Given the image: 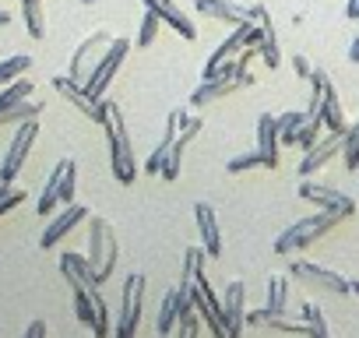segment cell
<instances>
[{
	"instance_id": "cell-21",
	"label": "cell",
	"mask_w": 359,
	"mask_h": 338,
	"mask_svg": "<svg viewBox=\"0 0 359 338\" xmlns=\"http://www.w3.org/2000/svg\"><path fill=\"white\" fill-rule=\"evenodd\" d=\"M320 120H324V127H327V130H334V134H345V130H348V120H345V113H341V99H338V92H334V85H331V81L324 85Z\"/></svg>"
},
{
	"instance_id": "cell-12",
	"label": "cell",
	"mask_w": 359,
	"mask_h": 338,
	"mask_svg": "<svg viewBox=\"0 0 359 338\" xmlns=\"http://www.w3.org/2000/svg\"><path fill=\"white\" fill-rule=\"evenodd\" d=\"M194 222H198V236L208 257H222V226H219V212L208 201L194 205Z\"/></svg>"
},
{
	"instance_id": "cell-13",
	"label": "cell",
	"mask_w": 359,
	"mask_h": 338,
	"mask_svg": "<svg viewBox=\"0 0 359 338\" xmlns=\"http://www.w3.org/2000/svg\"><path fill=\"white\" fill-rule=\"evenodd\" d=\"M109 43H113V36H109V32H92V36L74 50V57H71V71H67V74H71L74 81H85V78H88V71L95 67L99 53H102Z\"/></svg>"
},
{
	"instance_id": "cell-43",
	"label": "cell",
	"mask_w": 359,
	"mask_h": 338,
	"mask_svg": "<svg viewBox=\"0 0 359 338\" xmlns=\"http://www.w3.org/2000/svg\"><path fill=\"white\" fill-rule=\"evenodd\" d=\"M348 292H352V296L359 299V278H348Z\"/></svg>"
},
{
	"instance_id": "cell-37",
	"label": "cell",
	"mask_w": 359,
	"mask_h": 338,
	"mask_svg": "<svg viewBox=\"0 0 359 338\" xmlns=\"http://www.w3.org/2000/svg\"><path fill=\"white\" fill-rule=\"evenodd\" d=\"M46 334H50L46 320H43V317H36V320H29V327H25V334H22V338H46Z\"/></svg>"
},
{
	"instance_id": "cell-35",
	"label": "cell",
	"mask_w": 359,
	"mask_h": 338,
	"mask_svg": "<svg viewBox=\"0 0 359 338\" xmlns=\"http://www.w3.org/2000/svg\"><path fill=\"white\" fill-rule=\"evenodd\" d=\"M320 127L324 123H317V120H303V127L296 130V144L306 151V148H313L317 144V137H320Z\"/></svg>"
},
{
	"instance_id": "cell-30",
	"label": "cell",
	"mask_w": 359,
	"mask_h": 338,
	"mask_svg": "<svg viewBox=\"0 0 359 338\" xmlns=\"http://www.w3.org/2000/svg\"><path fill=\"white\" fill-rule=\"evenodd\" d=\"M29 71H32V57L29 53H15L8 60H0V85H8L15 78H25Z\"/></svg>"
},
{
	"instance_id": "cell-27",
	"label": "cell",
	"mask_w": 359,
	"mask_h": 338,
	"mask_svg": "<svg viewBox=\"0 0 359 338\" xmlns=\"http://www.w3.org/2000/svg\"><path fill=\"white\" fill-rule=\"evenodd\" d=\"M22 4V18H25V29L32 39H43L46 36V11H43V0H18Z\"/></svg>"
},
{
	"instance_id": "cell-6",
	"label": "cell",
	"mask_w": 359,
	"mask_h": 338,
	"mask_svg": "<svg viewBox=\"0 0 359 338\" xmlns=\"http://www.w3.org/2000/svg\"><path fill=\"white\" fill-rule=\"evenodd\" d=\"M144 292H148L144 275H141V271L127 275L123 296H120V313H116V324H113V338H137L141 310H144Z\"/></svg>"
},
{
	"instance_id": "cell-29",
	"label": "cell",
	"mask_w": 359,
	"mask_h": 338,
	"mask_svg": "<svg viewBox=\"0 0 359 338\" xmlns=\"http://www.w3.org/2000/svg\"><path fill=\"white\" fill-rule=\"evenodd\" d=\"M341 158H345L348 173H355V169H359V116L348 123V130L341 137Z\"/></svg>"
},
{
	"instance_id": "cell-11",
	"label": "cell",
	"mask_w": 359,
	"mask_h": 338,
	"mask_svg": "<svg viewBox=\"0 0 359 338\" xmlns=\"http://www.w3.org/2000/svg\"><path fill=\"white\" fill-rule=\"evenodd\" d=\"M222 320L229 327L233 338L243 334V324H247V285L243 278H233L226 285V296H222Z\"/></svg>"
},
{
	"instance_id": "cell-32",
	"label": "cell",
	"mask_w": 359,
	"mask_h": 338,
	"mask_svg": "<svg viewBox=\"0 0 359 338\" xmlns=\"http://www.w3.org/2000/svg\"><path fill=\"white\" fill-rule=\"evenodd\" d=\"M201 327H205V320L198 317V310H184L180 320H176L172 338H201Z\"/></svg>"
},
{
	"instance_id": "cell-14",
	"label": "cell",
	"mask_w": 359,
	"mask_h": 338,
	"mask_svg": "<svg viewBox=\"0 0 359 338\" xmlns=\"http://www.w3.org/2000/svg\"><path fill=\"white\" fill-rule=\"evenodd\" d=\"M289 271H292L296 278H303V282H313V285L327 289V292H338V296L348 292V278H341L338 271H331V268H324V264H317V261H292Z\"/></svg>"
},
{
	"instance_id": "cell-24",
	"label": "cell",
	"mask_w": 359,
	"mask_h": 338,
	"mask_svg": "<svg viewBox=\"0 0 359 338\" xmlns=\"http://www.w3.org/2000/svg\"><path fill=\"white\" fill-rule=\"evenodd\" d=\"M32 92H36V85H32L29 78H15V81H8L4 88H0V116H4L8 109H15L18 102L32 99Z\"/></svg>"
},
{
	"instance_id": "cell-4",
	"label": "cell",
	"mask_w": 359,
	"mask_h": 338,
	"mask_svg": "<svg viewBox=\"0 0 359 338\" xmlns=\"http://www.w3.org/2000/svg\"><path fill=\"white\" fill-rule=\"evenodd\" d=\"M127 53H130V39H123V36H113V43L99 53V60H95V67L88 71V78L81 81V88L88 92V99H102L106 95V88L113 85V78L120 74V67H123V60H127Z\"/></svg>"
},
{
	"instance_id": "cell-44",
	"label": "cell",
	"mask_w": 359,
	"mask_h": 338,
	"mask_svg": "<svg viewBox=\"0 0 359 338\" xmlns=\"http://www.w3.org/2000/svg\"><path fill=\"white\" fill-rule=\"evenodd\" d=\"M81 338H95V331H88V334H81Z\"/></svg>"
},
{
	"instance_id": "cell-31",
	"label": "cell",
	"mask_w": 359,
	"mask_h": 338,
	"mask_svg": "<svg viewBox=\"0 0 359 338\" xmlns=\"http://www.w3.org/2000/svg\"><path fill=\"white\" fill-rule=\"evenodd\" d=\"M275 120H278V141H282V144H296V130L303 127L306 113L289 109V113H282V116H275Z\"/></svg>"
},
{
	"instance_id": "cell-45",
	"label": "cell",
	"mask_w": 359,
	"mask_h": 338,
	"mask_svg": "<svg viewBox=\"0 0 359 338\" xmlns=\"http://www.w3.org/2000/svg\"><path fill=\"white\" fill-rule=\"evenodd\" d=\"M81 4H95V0H81Z\"/></svg>"
},
{
	"instance_id": "cell-25",
	"label": "cell",
	"mask_w": 359,
	"mask_h": 338,
	"mask_svg": "<svg viewBox=\"0 0 359 338\" xmlns=\"http://www.w3.org/2000/svg\"><path fill=\"white\" fill-rule=\"evenodd\" d=\"M299 320L306 324V338H331V327H327V317H324V310L317 306V303H303V310H299Z\"/></svg>"
},
{
	"instance_id": "cell-28",
	"label": "cell",
	"mask_w": 359,
	"mask_h": 338,
	"mask_svg": "<svg viewBox=\"0 0 359 338\" xmlns=\"http://www.w3.org/2000/svg\"><path fill=\"white\" fill-rule=\"evenodd\" d=\"M257 57H261L268 67H278V64H282V50H278V36H275L271 18L264 22V32H261V43H257Z\"/></svg>"
},
{
	"instance_id": "cell-2",
	"label": "cell",
	"mask_w": 359,
	"mask_h": 338,
	"mask_svg": "<svg viewBox=\"0 0 359 338\" xmlns=\"http://www.w3.org/2000/svg\"><path fill=\"white\" fill-rule=\"evenodd\" d=\"M341 219H345V215H341V212H331V208H317L313 215L296 219L292 226H285V229L278 233V240H275V254L285 257V254H296V250L313 247V243L324 240Z\"/></svg>"
},
{
	"instance_id": "cell-10",
	"label": "cell",
	"mask_w": 359,
	"mask_h": 338,
	"mask_svg": "<svg viewBox=\"0 0 359 338\" xmlns=\"http://www.w3.org/2000/svg\"><path fill=\"white\" fill-rule=\"evenodd\" d=\"M92 219V212H88V205H78V201H71V205H60V215L57 219H50V226L43 229V236H39V243L46 247V250H53L74 226H81V222H88Z\"/></svg>"
},
{
	"instance_id": "cell-18",
	"label": "cell",
	"mask_w": 359,
	"mask_h": 338,
	"mask_svg": "<svg viewBox=\"0 0 359 338\" xmlns=\"http://www.w3.org/2000/svg\"><path fill=\"white\" fill-rule=\"evenodd\" d=\"M254 148L261 151L264 169H278V148H282V141H278V120L271 113H261V120H257V144Z\"/></svg>"
},
{
	"instance_id": "cell-8",
	"label": "cell",
	"mask_w": 359,
	"mask_h": 338,
	"mask_svg": "<svg viewBox=\"0 0 359 338\" xmlns=\"http://www.w3.org/2000/svg\"><path fill=\"white\" fill-rule=\"evenodd\" d=\"M201 127H205V120L201 116H184V123H180V134H176V141L169 144V151H165V158H162V165H158V177L162 180H180V169H184V155H187V148H191V141L201 134Z\"/></svg>"
},
{
	"instance_id": "cell-19",
	"label": "cell",
	"mask_w": 359,
	"mask_h": 338,
	"mask_svg": "<svg viewBox=\"0 0 359 338\" xmlns=\"http://www.w3.org/2000/svg\"><path fill=\"white\" fill-rule=\"evenodd\" d=\"M184 116H187V109H169V116H165V130H162V141H158V144H155V151L144 158V169H141V173H148V177H158V165H162V158H165L169 144L176 141V134H180V123H184Z\"/></svg>"
},
{
	"instance_id": "cell-20",
	"label": "cell",
	"mask_w": 359,
	"mask_h": 338,
	"mask_svg": "<svg viewBox=\"0 0 359 338\" xmlns=\"http://www.w3.org/2000/svg\"><path fill=\"white\" fill-rule=\"evenodd\" d=\"M198 15L215 18V22H226L229 29L250 18V11L240 8V4H233V0H198Z\"/></svg>"
},
{
	"instance_id": "cell-40",
	"label": "cell",
	"mask_w": 359,
	"mask_h": 338,
	"mask_svg": "<svg viewBox=\"0 0 359 338\" xmlns=\"http://www.w3.org/2000/svg\"><path fill=\"white\" fill-rule=\"evenodd\" d=\"M345 15H348V18H359V0H348V4H345Z\"/></svg>"
},
{
	"instance_id": "cell-33",
	"label": "cell",
	"mask_w": 359,
	"mask_h": 338,
	"mask_svg": "<svg viewBox=\"0 0 359 338\" xmlns=\"http://www.w3.org/2000/svg\"><path fill=\"white\" fill-rule=\"evenodd\" d=\"M158 25H162V18L151 11V8H144V15H141V29H137V46H151L155 43V36H158Z\"/></svg>"
},
{
	"instance_id": "cell-34",
	"label": "cell",
	"mask_w": 359,
	"mask_h": 338,
	"mask_svg": "<svg viewBox=\"0 0 359 338\" xmlns=\"http://www.w3.org/2000/svg\"><path fill=\"white\" fill-rule=\"evenodd\" d=\"M254 165H264V158H261V151L257 148H250V151H243V155H233L229 162H226V173H247V169H254Z\"/></svg>"
},
{
	"instance_id": "cell-36",
	"label": "cell",
	"mask_w": 359,
	"mask_h": 338,
	"mask_svg": "<svg viewBox=\"0 0 359 338\" xmlns=\"http://www.w3.org/2000/svg\"><path fill=\"white\" fill-rule=\"evenodd\" d=\"M25 198H29V194H25L22 187H11V194H8L4 201H0V219H4L8 212H15V208H18V205H22Z\"/></svg>"
},
{
	"instance_id": "cell-3",
	"label": "cell",
	"mask_w": 359,
	"mask_h": 338,
	"mask_svg": "<svg viewBox=\"0 0 359 338\" xmlns=\"http://www.w3.org/2000/svg\"><path fill=\"white\" fill-rule=\"evenodd\" d=\"M247 85H257V78L250 74V71H240V64H236V57L233 60H226L215 74H208L194 92H191V106H212V102H219V99H226L229 92H236V88H247Z\"/></svg>"
},
{
	"instance_id": "cell-9",
	"label": "cell",
	"mask_w": 359,
	"mask_h": 338,
	"mask_svg": "<svg viewBox=\"0 0 359 338\" xmlns=\"http://www.w3.org/2000/svg\"><path fill=\"white\" fill-rule=\"evenodd\" d=\"M299 198H303V201H310V205H317V208L341 212L345 219L355 212V201H352L345 191H338V187H327V184H317V180H310V177H303V184H299Z\"/></svg>"
},
{
	"instance_id": "cell-1",
	"label": "cell",
	"mask_w": 359,
	"mask_h": 338,
	"mask_svg": "<svg viewBox=\"0 0 359 338\" xmlns=\"http://www.w3.org/2000/svg\"><path fill=\"white\" fill-rule=\"evenodd\" d=\"M99 127L106 130V141H109V169L116 184L130 187L137 180V155H134V144H130V134H127V120H123V109L116 102H109L106 95L99 99Z\"/></svg>"
},
{
	"instance_id": "cell-5",
	"label": "cell",
	"mask_w": 359,
	"mask_h": 338,
	"mask_svg": "<svg viewBox=\"0 0 359 338\" xmlns=\"http://www.w3.org/2000/svg\"><path fill=\"white\" fill-rule=\"evenodd\" d=\"M85 257L95 268L99 285L109 282V275L116 268V257H120V243H116V233L109 229L106 219H88V254Z\"/></svg>"
},
{
	"instance_id": "cell-39",
	"label": "cell",
	"mask_w": 359,
	"mask_h": 338,
	"mask_svg": "<svg viewBox=\"0 0 359 338\" xmlns=\"http://www.w3.org/2000/svg\"><path fill=\"white\" fill-rule=\"evenodd\" d=\"M348 60H352V64H359V29H355V36H352V46H348Z\"/></svg>"
},
{
	"instance_id": "cell-7",
	"label": "cell",
	"mask_w": 359,
	"mask_h": 338,
	"mask_svg": "<svg viewBox=\"0 0 359 338\" xmlns=\"http://www.w3.org/2000/svg\"><path fill=\"white\" fill-rule=\"evenodd\" d=\"M36 141H39V116L22 120L18 130H15V137H11V144H8L4 162H0V180H4V184H15V180H18V173L25 169L29 151L36 148Z\"/></svg>"
},
{
	"instance_id": "cell-15",
	"label": "cell",
	"mask_w": 359,
	"mask_h": 338,
	"mask_svg": "<svg viewBox=\"0 0 359 338\" xmlns=\"http://www.w3.org/2000/svg\"><path fill=\"white\" fill-rule=\"evenodd\" d=\"M341 137H345V134H334V130H327L324 137H317V144L303 151L299 177H313L317 169H324V165H327V162H331V158L341 151Z\"/></svg>"
},
{
	"instance_id": "cell-41",
	"label": "cell",
	"mask_w": 359,
	"mask_h": 338,
	"mask_svg": "<svg viewBox=\"0 0 359 338\" xmlns=\"http://www.w3.org/2000/svg\"><path fill=\"white\" fill-rule=\"evenodd\" d=\"M15 18H11V11H4V8H0V29H8Z\"/></svg>"
},
{
	"instance_id": "cell-42",
	"label": "cell",
	"mask_w": 359,
	"mask_h": 338,
	"mask_svg": "<svg viewBox=\"0 0 359 338\" xmlns=\"http://www.w3.org/2000/svg\"><path fill=\"white\" fill-rule=\"evenodd\" d=\"M11 187H15V184H4V180H0V201H4V198L11 194Z\"/></svg>"
},
{
	"instance_id": "cell-23",
	"label": "cell",
	"mask_w": 359,
	"mask_h": 338,
	"mask_svg": "<svg viewBox=\"0 0 359 338\" xmlns=\"http://www.w3.org/2000/svg\"><path fill=\"white\" fill-rule=\"evenodd\" d=\"M176 320H180V303H176V289H165L162 303H158V317H155V327L162 338H172L176 331Z\"/></svg>"
},
{
	"instance_id": "cell-16",
	"label": "cell",
	"mask_w": 359,
	"mask_h": 338,
	"mask_svg": "<svg viewBox=\"0 0 359 338\" xmlns=\"http://www.w3.org/2000/svg\"><path fill=\"white\" fill-rule=\"evenodd\" d=\"M50 85H53V88H57V95H64V99H67L81 116H88L92 123H99V116H102V113H99V102H95V99H88V92L81 88V81H74L71 74H53V81H50Z\"/></svg>"
},
{
	"instance_id": "cell-38",
	"label": "cell",
	"mask_w": 359,
	"mask_h": 338,
	"mask_svg": "<svg viewBox=\"0 0 359 338\" xmlns=\"http://www.w3.org/2000/svg\"><path fill=\"white\" fill-rule=\"evenodd\" d=\"M292 71H296L299 78H310V71H313V67H310V60H306L303 53H296V57H292Z\"/></svg>"
},
{
	"instance_id": "cell-26",
	"label": "cell",
	"mask_w": 359,
	"mask_h": 338,
	"mask_svg": "<svg viewBox=\"0 0 359 338\" xmlns=\"http://www.w3.org/2000/svg\"><path fill=\"white\" fill-rule=\"evenodd\" d=\"M60 173H64V158L50 169V177H46V184H43V194H39V201H36V208H39V215H53V208H60L57 205V187H60Z\"/></svg>"
},
{
	"instance_id": "cell-22",
	"label": "cell",
	"mask_w": 359,
	"mask_h": 338,
	"mask_svg": "<svg viewBox=\"0 0 359 338\" xmlns=\"http://www.w3.org/2000/svg\"><path fill=\"white\" fill-rule=\"evenodd\" d=\"M285 306H289V278L282 271H275V275H268V303H264V310H268V317H278V313H285Z\"/></svg>"
},
{
	"instance_id": "cell-17",
	"label": "cell",
	"mask_w": 359,
	"mask_h": 338,
	"mask_svg": "<svg viewBox=\"0 0 359 338\" xmlns=\"http://www.w3.org/2000/svg\"><path fill=\"white\" fill-rule=\"evenodd\" d=\"M144 8H151L158 18H162V25H169L172 32H180L184 39H198V29H194V22H191V15H184L176 8V0H141Z\"/></svg>"
}]
</instances>
